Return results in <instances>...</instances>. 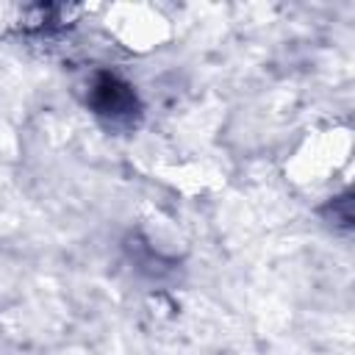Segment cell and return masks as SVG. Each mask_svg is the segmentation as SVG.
<instances>
[{
    "instance_id": "6da1fadb",
    "label": "cell",
    "mask_w": 355,
    "mask_h": 355,
    "mask_svg": "<svg viewBox=\"0 0 355 355\" xmlns=\"http://www.w3.org/2000/svg\"><path fill=\"white\" fill-rule=\"evenodd\" d=\"M352 150V136L344 128L336 130H319L308 136L288 158L286 175L294 183L311 186V183H324L330 175H336Z\"/></svg>"
},
{
    "instance_id": "7a4b0ae2",
    "label": "cell",
    "mask_w": 355,
    "mask_h": 355,
    "mask_svg": "<svg viewBox=\"0 0 355 355\" xmlns=\"http://www.w3.org/2000/svg\"><path fill=\"white\" fill-rule=\"evenodd\" d=\"M105 31L130 53H153L169 39L166 17L147 3H116L105 14Z\"/></svg>"
},
{
    "instance_id": "3957f363",
    "label": "cell",
    "mask_w": 355,
    "mask_h": 355,
    "mask_svg": "<svg viewBox=\"0 0 355 355\" xmlns=\"http://www.w3.org/2000/svg\"><path fill=\"white\" fill-rule=\"evenodd\" d=\"M86 103H89L92 114H97L103 122H108L114 128L133 125L136 116L141 114V105H139L133 86L128 80H122L119 75H108V72L94 75Z\"/></svg>"
}]
</instances>
